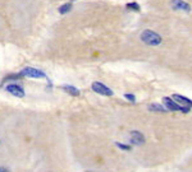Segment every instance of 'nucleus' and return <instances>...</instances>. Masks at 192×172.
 Returning <instances> with one entry per match:
<instances>
[{"mask_svg": "<svg viewBox=\"0 0 192 172\" xmlns=\"http://www.w3.org/2000/svg\"><path fill=\"white\" fill-rule=\"evenodd\" d=\"M163 105H164V107L166 108V111H179V112H183V114L190 112V108L182 107V106L178 105L173 98H169V97H164L163 98Z\"/></svg>", "mask_w": 192, "mask_h": 172, "instance_id": "2", "label": "nucleus"}, {"mask_svg": "<svg viewBox=\"0 0 192 172\" xmlns=\"http://www.w3.org/2000/svg\"><path fill=\"white\" fill-rule=\"evenodd\" d=\"M5 91H7L8 93L15 96V97H19V98H22L24 96L23 87L18 86V84H15V83H12V84H9V86H7L5 87Z\"/></svg>", "mask_w": 192, "mask_h": 172, "instance_id": "5", "label": "nucleus"}, {"mask_svg": "<svg viewBox=\"0 0 192 172\" xmlns=\"http://www.w3.org/2000/svg\"><path fill=\"white\" fill-rule=\"evenodd\" d=\"M72 7H73V4L72 3H65V4H63V5H60L59 7V13L60 14H67V13H69L70 12V9H72Z\"/></svg>", "mask_w": 192, "mask_h": 172, "instance_id": "10", "label": "nucleus"}, {"mask_svg": "<svg viewBox=\"0 0 192 172\" xmlns=\"http://www.w3.org/2000/svg\"><path fill=\"white\" fill-rule=\"evenodd\" d=\"M127 9H132V10H134V12H140V5L137 4L136 1H132V3H128L127 5Z\"/></svg>", "mask_w": 192, "mask_h": 172, "instance_id": "12", "label": "nucleus"}, {"mask_svg": "<svg viewBox=\"0 0 192 172\" xmlns=\"http://www.w3.org/2000/svg\"><path fill=\"white\" fill-rule=\"evenodd\" d=\"M172 98L178 103V105L182 106V107H186V108H191L192 107V101L190 100V98H186V97H183V96L177 94V93L173 94Z\"/></svg>", "mask_w": 192, "mask_h": 172, "instance_id": "7", "label": "nucleus"}, {"mask_svg": "<svg viewBox=\"0 0 192 172\" xmlns=\"http://www.w3.org/2000/svg\"><path fill=\"white\" fill-rule=\"evenodd\" d=\"M62 89L67 92L68 94L73 96V97H77V96H79V89L76 88V87H73V86H70V84H63V86H62Z\"/></svg>", "mask_w": 192, "mask_h": 172, "instance_id": "9", "label": "nucleus"}, {"mask_svg": "<svg viewBox=\"0 0 192 172\" xmlns=\"http://www.w3.org/2000/svg\"><path fill=\"white\" fill-rule=\"evenodd\" d=\"M131 143L133 145H144L145 135L138 130H133V131H131Z\"/></svg>", "mask_w": 192, "mask_h": 172, "instance_id": "6", "label": "nucleus"}, {"mask_svg": "<svg viewBox=\"0 0 192 172\" xmlns=\"http://www.w3.org/2000/svg\"><path fill=\"white\" fill-rule=\"evenodd\" d=\"M172 5L175 10H183V12H190L191 5L186 1H172Z\"/></svg>", "mask_w": 192, "mask_h": 172, "instance_id": "8", "label": "nucleus"}, {"mask_svg": "<svg viewBox=\"0 0 192 172\" xmlns=\"http://www.w3.org/2000/svg\"><path fill=\"white\" fill-rule=\"evenodd\" d=\"M91 88L92 91L96 92L97 94H101V96H113V91H111L109 87H106L104 83L101 82H94L91 84Z\"/></svg>", "mask_w": 192, "mask_h": 172, "instance_id": "4", "label": "nucleus"}, {"mask_svg": "<svg viewBox=\"0 0 192 172\" xmlns=\"http://www.w3.org/2000/svg\"><path fill=\"white\" fill-rule=\"evenodd\" d=\"M141 41L146 45L150 46H158L161 43V36L151 29H145L141 33Z\"/></svg>", "mask_w": 192, "mask_h": 172, "instance_id": "1", "label": "nucleus"}, {"mask_svg": "<svg viewBox=\"0 0 192 172\" xmlns=\"http://www.w3.org/2000/svg\"><path fill=\"white\" fill-rule=\"evenodd\" d=\"M149 110H151V111H160V112H165L166 108L164 107V105H158V103H152V105H150Z\"/></svg>", "mask_w": 192, "mask_h": 172, "instance_id": "11", "label": "nucleus"}, {"mask_svg": "<svg viewBox=\"0 0 192 172\" xmlns=\"http://www.w3.org/2000/svg\"><path fill=\"white\" fill-rule=\"evenodd\" d=\"M115 145H117L118 148L123 149V151H131V148H132L131 145H127V144H123V143H115Z\"/></svg>", "mask_w": 192, "mask_h": 172, "instance_id": "13", "label": "nucleus"}, {"mask_svg": "<svg viewBox=\"0 0 192 172\" xmlns=\"http://www.w3.org/2000/svg\"><path fill=\"white\" fill-rule=\"evenodd\" d=\"M0 172H10V171L8 170L7 167H3V166H0Z\"/></svg>", "mask_w": 192, "mask_h": 172, "instance_id": "15", "label": "nucleus"}, {"mask_svg": "<svg viewBox=\"0 0 192 172\" xmlns=\"http://www.w3.org/2000/svg\"><path fill=\"white\" fill-rule=\"evenodd\" d=\"M124 98H126V100H128L130 102H134V101H136V97H134V94H132V93H126Z\"/></svg>", "mask_w": 192, "mask_h": 172, "instance_id": "14", "label": "nucleus"}, {"mask_svg": "<svg viewBox=\"0 0 192 172\" xmlns=\"http://www.w3.org/2000/svg\"><path fill=\"white\" fill-rule=\"evenodd\" d=\"M21 76H27V78H34V79H41V78H46V74L42 70L35 69V68H24L21 73Z\"/></svg>", "mask_w": 192, "mask_h": 172, "instance_id": "3", "label": "nucleus"}]
</instances>
